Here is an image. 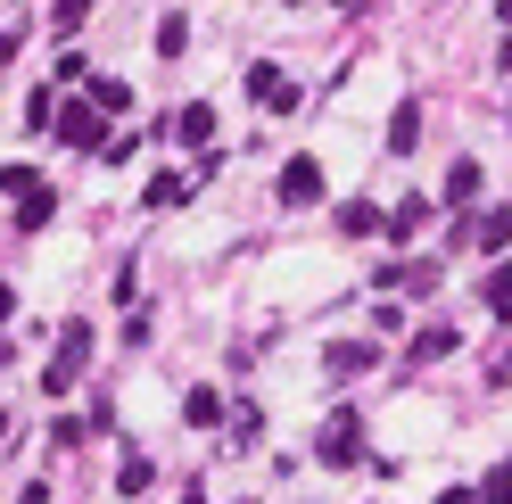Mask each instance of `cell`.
<instances>
[{
  "label": "cell",
  "mask_w": 512,
  "mask_h": 504,
  "mask_svg": "<svg viewBox=\"0 0 512 504\" xmlns=\"http://www.w3.org/2000/svg\"><path fill=\"white\" fill-rule=\"evenodd\" d=\"M430 215H438V207H430L422 191H413L405 207H389V240H397V248H413V240H422V232H430Z\"/></svg>",
  "instance_id": "8"
},
{
  "label": "cell",
  "mask_w": 512,
  "mask_h": 504,
  "mask_svg": "<svg viewBox=\"0 0 512 504\" xmlns=\"http://www.w3.org/2000/svg\"><path fill=\"white\" fill-rule=\"evenodd\" d=\"M496 17H504V25H512V0H496Z\"/></svg>",
  "instance_id": "27"
},
{
  "label": "cell",
  "mask_w": 512,
  "mask_h": 504,
  "mask_svg": "<svg viewBox=\"0 0 512 504\" xmlns=\"http://www.w3.org/2000/svg\"><path fill=\"white\" fill-rule=\"evenodd\" d=\"M166 133H174V141H190V149H207V141H215V108H207V100L174 108V124H166Z\"/></svg>",
  "instance_id": "9"
},
{
  "label": "cell",
  "mask_w": 512,
  "mask_h": 504,
  "mask_svg": "<svg viewBox=\"0 0 512 504\" xmlns=\"http://www.w3.org/2000/svg\"><path fill=\"white\" fill-rule=\"evenodd\" d=\"M248 100H256V108H265V116H273V108H281V116H290V108H298V83H290V75H281V67H273V58H256V67H248Z\"/></svg>",
  "instance_id": "6"
},
{
  "label": "cell",
  "mask_w": 512,
  "mask_h": 504,
  "mask_svg": "<svg viewBox=\"0 0 512 504\" xmlns=\"http://www.w3.org/2000/svg\"><path fill=\"white\" fill-rule=\"evenodd\" d=\"M422 149V100H397V116H389V157H413Z\"/></svg>",
  "instance_id": "10"
},
{
  "label": "cell",
  "mask_w": 512,
  "mask_h": 504,
  "mask_svg": "<svg viewBox=\"0 0 512 504\" xmlns=\"http://www.w3.org/2000/svg\"><path fill=\"white\" fill-rule=\"evenodd\" d=\"M380 364V348H372V339H339V348L323 356V372H331V381H356V372H372Z\"/></svg>",
  "instance_id": "7"
},
{
  "label": "cell",
  "mask_w": 512,
  "mask_h": 504,
  "mask_svg": "<svg viewBox=\"0 0 512 504\" xmlns=\"http://www.w3.org/2000/svg\"><path fill=\"white\" fill-rule=\"evenodd\" d=\"M339 232H347V240H372V232H389V215H380L372 199H347V207H339Z\"/></svg>",
  "instance_id": "13"
},
{
  "label": "cell",
  "mask_w": 512,
  "mask_h": 504,
  "mask_svg": "<svg viewBox=\"0 0 512 504\" xmlns=\"http://www.w3.org/2000/svg\"><path fill=\"white\" fill-rule=\"evenodd\" d=\"M190 199V174H149V207H182Z\"/></svg>",
  "instance_id": "20"
},
{
  "label": "cell",
  "mask_w": 512,
  "mask_h": 504,
  "mask_svg": "<svg viewBox=\"0 0 512 504\" xmlns=\"http://www.w3.org/2000/svg\"><path fill=\"white\" fill-rule=\"evenodd\" d=\"M17 504H50V488H42V480H25V488H17Z\"/></svg>",
  "instance_id": "26"
},
{
  "label": "cell",
  "mask_w": 512,
  "mask_h": 504,
  "mask_svg": "<svg viewBox=\"0 0 512 504\" xmlns=\"http://www.w3.org/2000/svg\"><path fill=\"white\" fill-rule=\"evenodd\" d=\"M83 356H91V323H67V331H58V356L42 364V389H50V397H67V389H75V372H83Z\"/></svg>",
  "instance_id": "3"
},
{
  "label": "cell",
  "mask_w": 512,
  "mask_h": 504,
  "mask_svg": "<svg viewBox=\"0 0 512 504\" xmlns=\"http://www.w3.org/2000/svg\"><path fill=\"white\" fill-rule=\"evenodd\" d=\"M91 108H100V116H124V108H133V83H116V75H91Z\"/></svg>",
  "instance_id": "18"
},
{
  "label": "cell",
  "mask_w": 512,
  "mask_h": 504,
  "mask_svg": "<svg viewBox=\"0 0 512 504\" xmlns=\"http://www.w3.org/2000/svg\"><path fill=\"white\" fill-rule=\"evenodd\" d=\"M116 496H149V455H141V447H124V463H116Z\"/></svg>",
  "instance_id": "19"
},
{
  "label": "cell",
  "mask_w": 512,
  "mask_h": 504,
  "mask_svg": "<svg viewBox=\"0 0 512 504\" xmlns=\"http://www.w3.org/2000/svg\"><path fill=\"white\" fill-rule=\"evenodd\" d=\"M50 133L67 141V149H91V157H108V149H116V141H108V116L91 108V100H67V108H58V124H50Z\"/></svg>",
  "instance_id": "2"
},
{
  "label": "cell",
  "mask_w": 512,
  "mask_h": 504,
  "mask_svg": "<svg viewBox=\"0 0 512 504\" xmlns=\"http://www.w3.org/2000/svg\"><path fill=\"white\" fill-rule=\"evenodd\" d=\"M479 298H488V314H496V323L512 314V257H496V265H488V281H479Z\"/></svg>",
  "instance_id": "15"
},
{
  "label": "cell",
  "mask_w": 512,
  "mask_h": 504,
  "mask_svg": "<svg viewBox=\"0 0 512 504\" xmlns=\"http://www.w3.org/2000/svg\"><path fill=\"white\" fill-rule=\"evenodd\" d=\"M446 248H479V257H504V248H512V207H479V215H463V224L446 232Z\"/></svg>",
  "instance_id": "1"
},
{
  "label": "cell",
  "mask_w": 512,
  "mask_h": 504,
  "mask_svg": "<svg viewBox=\"0 0 512 504\" xmlns=\"http://www.w3.org/2000/svg\"><path fill=\"white\" fill-rule=\"evenodd\" d=\"M223 414H232V405H223L215 389H190V397H182V422H190V430H215Z\"/></svg>",
  "instance_id": "16"
},
{
  "label": "cell",
  "mask_w": 512,
  "mask_h": 504,
  "mask_svg": "<svg viewBox=\"0 0 512 504\" xmlns=\"http://www.w3.org/2000/svg\"><path fill=\"white\" fill-rule=\"evenodd\" d=\"M182 50H190V25L166 17V25H157V58H182Z\"/></svg>",
  "instance_id": "23"
},
{
  "label": "cell",
  "mask_w": 512,
  "mask_h": 504,
  "mask_svg": "<svg viewBox=\"0 0 512 504\" xmlns=\"http://www.w3.org/2000/svg\"><path fill=\"white\" fill-rule=\"evenodd\" d=\"M331 9H364V0H331Z\"/></svg>",
  "instance_id": "28"
},
{
  "label": "cell",
  "mask_w": 512,
  "mask_h": 504,
  "mask_svg": "<svg viewBox=\"0 0 512 504\" xmlns=\"http://www.w3.org/2000/svg\"><path fill=\"white\" fill-rule=\"evenodd\" d=\"M273 191H281V207H314V199H323V157H290V166H281V182H273Z\"/></svg>",
  "instance_id": "5"
},
{
  "label": "cell",
  "mask_w": 512,
  "mask_h": 504,
  "mask_svg": "<svg viewBox=\"0 0 512 504\" xmlns=\"http://www.w3.org/2000/svg\"><path fill=\"white\" fill-rule=\"evenodd\" d=\"M479 496H488V504H512V463H488V471H479Z\"/></svg>",
  "instance_id": "21"
},
{
  "label": "cell",
  "mask_w": 512,
  "mask_h": 504,
  "mask_svg": "<svg viewBox=\"0 0 512 504\" xmlns=\"http://www.w3.org/2000/svg\"><path fill=\"white\" fill-rule=\"evenodd\" d=\"M504 67H512V42H504Z\"/></svg>",
  "instance_id": "29"
},
{
  "label": "cell",
  "mask_w": 512,
  "mask_h": 504,
  "mask_svg": "<svg viewBox=\"0 0 512 504\" xmlns=\"http://www.w3.org/2000/svg\"><path fill=\"white\" fill-rule=\"evenodd\" d=\"M488 381H512V339H496V356H488Z\"/></svg>",
  "instance_id": "25"
},
{
  "label": "cell",
  "mask_w": 512,
  "mask_h": 504,
  "mask_svg": "<svg viewBox=\"0 0 512 504\" xmlns=\"http://www.w3.org/2000/svg\"><path fill=\"white\" fill-rule=\"evenodd\" d=\"M380 281H389V290H405V298H422V290H438V265H430V257H413V265H389Z\"/></svg>",
  "instance_id": "14"
},
{
  "label": "cell",
  "mask_w": 512,
  "mask_h": 504,
  "mask_svg": "<svg viewBox=\"0 0 512 504\" xmlns=\"http://www.w3.org/2000/svg\"><path fill=\"white\" fill-rule=\"evenodd\" d=\"M50 207H58V199H50V182H34V191H17V199H9L17 232H42V224H50Z\"/></svg>",
  "instance_id": "12"
},
{
  "label": "cell",
  "mask_w": 512,
  "mask_h": 504,
  "mask_svg": "<svg viewBox=\"0 0 512 504\" xmlns=\"http://www.w3.org/2000/svg\"><path fill=\"white\" fill-rule=\"evenodd\" d=\"M314 463H331V471L364 463V414H331V422H323V438H314Z\"/></svg>",
  "instance_id": "4"
},
{
  "label": "cell",
  "mask_w": 512,
  "mask_h": 504,
  "mask_svg": "<svg viewBox=\"0 0 512 504\" xmlns=\"http://www.w3.org/2000/svg\"><path fill=\"white\" fill-rule=\"evenodd\" d=\"M463 339L446 331V323H430V331H413V364H438V356H455Z\"/></svg>",
  "instance_id": "17"
},
{
  "label": "cell",
  "mask_w": 512,
  "mask_h": 504,
  "mask_svg": "<svg viewBox=\"0 0 512 504\" xmlns=\"http://www.w3.org/2000/svg\"><path fill=\"white\" fill-rule=\"evenodd\" d=\"M91 9H100V0H58L50 25H58V34H83V17H91Z\"/></svg>",
  "instance_id": "22"
},
{
  "label": "cell",
  "mask_w": 512,
  "mask_h": 504,
  "mask_svg": "<svg viewBox=\"0 0 512 504\" xmlns=\"http://www.w3.org/2000/svg\"><path fill=\"white\" fill-rule=\"evenodd\" d=\"M479 182H488V174H479V157H455V166H446V191H438V199H446V207H471V199H479Z\"/></svg>",
  "instance_id": "11"
},
{
  "label": "cell",
  "mask_w": 512,
  "mask_h": 504,
  "mask_svg": "<svg viewBox=\"0 0 512 504\" xmlns=\"http://www.w3.org/2000/svg\"><path fill=\"white\" fill-rule=\"evenodd\" d=\"M430 504H488V496H479V488H471V480H446V488H438V496H430Z\"/></svg>",
  "instance_id": "24"
}]
</instances>
